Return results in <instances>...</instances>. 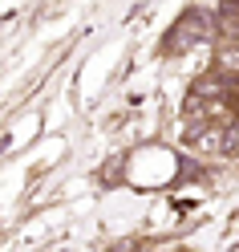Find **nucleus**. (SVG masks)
I'll use <instances>...</instances> for the list:
<instances>
[{
    "label": "nucleus",
    "instance_id": "obj_1",
    "mask_svg": "<svg viewBox=\"0 0 239 252\" xmlns=\"http://www.w3.org/2000/svg\"><path fill=\"white\" fill-rule=\"evenodd\" d=\"M207 21H211V17H207V12H190V17L186 21H179V29H174V41H199V37H207V33H211V25H207Z\"/></svg>",
    "mask_w": 239,
    "mask_h": 252
}]
</instances>
